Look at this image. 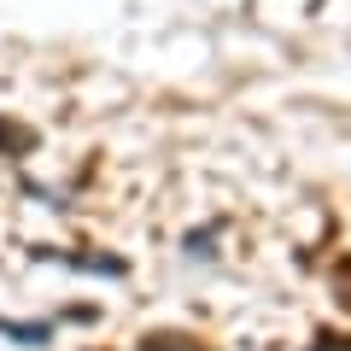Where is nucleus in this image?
Masks as SVG:
<instances>
[{"mask_svg": "<svg viewBox=\"0 0 351 351\" xmlns=\"http://www.w3.org/2000/svg\"><path fill=\"white\" fill-rule=\"evenodd\" d=\"M0 147H12V152H18V147H29V135H12V123H0Z\"/></svg>", "mask_w": 351, "mask_h": 351, "instance_id": "1", "label": "nucleus"}]
</instances>
